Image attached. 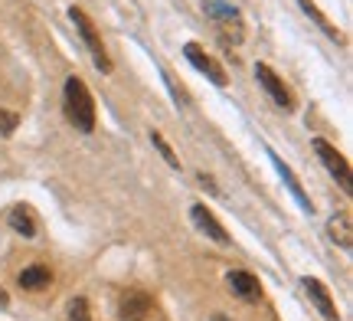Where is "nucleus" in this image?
<instances>
[{"instance_id": "obj_18", "label": "nucleus", "mask_w": 353, "mask_h": 321, "mask_svg": "<svg viewBox=\"0 0 353 321\" xmlns=\"http://www.w3.org/2000/svg\"><path fill=\"white\" fill-rule=\"evenodd\" d=\"M164 82H167V89H170V95H174V102H176V105H183V108H187V105H190V95H187V89H183V86H176L174 79H170V72H164Z\"/></svg>"}, {"instance_id": "obj_16", "label": "nucleus", "mask_w": 353, "mask_h": 321, "mask_svg": "<svg viewBox=\"0 0 353 321\" xmlns=\"http://www.w3.org/2000/svg\"><path fill=\"white\" fill-rule=\"evenodd\" d=\"M151 142H154V148L161 151V157H164L167 164H170V167H176V171H180V157L174 155V148L167 144V138H164V135H161V131H151Z\"/></svg>"}, {"instance_id": "obj_11", "label": "nucleus", "mask_w": 353, "mask_h": 321, "mask_svg": "<svg viewBox=\"0 0 353 321\" xmlns=\"http://www.w3.org/2000/svg\"><path fill=\"white\" fill-rule=\"evenodd\" d=\"M301 285H304V292L311 295L314 309L321 311L324 318H327V321H341V311H337V305H334V298H330V292H327V285L321 282V279H311V275H304Z\"/></svg>"}, {"instance_id": "obj_19", "label": "nucleus", "mask_w": 353, "mask_h": 321, "mask_svg": "<svg viewBox=\"0 0 353 321\" xmlns=\"http://www.w3.org/2000/svg\"><path fill=\"white\" fill-rule=\"evenodd\" d=\"M20 125V115L17 112H7V108H0V135H13Z\"/></svg>"}, {"instance_id": "obj_6", "label": "nucleus", "mask_w": 353, "mask_h": 321, "mask_svg": "<svg viewBox=\"0 0 353 321\" xmlns=\"http://www.w3.org/2000/svg\"><path fill=\"white\" fill-rule=\"evenodd\" d=\"M183 56L190 59V66H196V72H203V76L210 79L213 86H219V89H226L229 86V76H226V69L216 63L210 52L203 50L200 43H187V50H183Z\"/></svg>"}, {"instance_id": "obj_1", "label": "nucleus", "mask_w": 353, "mask_h": 321, "mask_svg": "<svg viewBox=\"0 0 353 321\" xmlns=\"http://www.w3.org/2000/svg\"><path fill=\"white\" fill-rule=\"evenodd\" d=\"M63 112L76 131H82V135H92V131H95V99H92V92H88L85 79H79V76L65 79Z\"/></svg>"}, {"instance_id": "obj_8", "label": "nucleus", "mask_w": 353, "mask_h": 321, "mask_svg": "<svg viewBox=\"0 0 353 321\" xmlns=\"http://www.w3.org/2000/svg\"><path fill=\"white\" fill-rule=\"evenodd\" d=\"M268 161H272V167L278 171V177H281V184H285V187L291 191V197H294V204L301 206L304 213H314V204L307 200V193H304V187H301V180L294 177V171H291V167L285 164V161H281V157H278L275 151H272V148H268Z\"/></svg>"}, {"instance_id": "obj_12", "label": "nucleus", "mask_w": 353, "mask_h": 321, "mask_svg": "<svg viewBox=\"0 0 353 321\" xmlns=\"http://www.w3.org/2000/svg\"><path fill=\"white\" fill-rule=\"evenodd\" d=\"M7 223H10L13 233H20L23 240H33L39 233V223H37V213L30 210L26 204H17L10 206V213H7Z\"/></svg>"}, {"instance_id": "obj_7", "label": "nucleus", "mask_w": 353, "mask_h": 321, "mask_svg": "<svg viewBox=\"0 0 353 321\" xmlns=\"http://www.w3.org/2000/svg\"><path fill=\"white\" fill-rule=\"evenodd\" d=\"M190 220H193V226H196L206 240H213V243H219V246L232 243V236L226 233V226L216 220V213L206 204H193V206H190Z\"/></svg>"}, {"instance_id": "obj_17", "label": "nucleus", "mask_w": 353, "mask_h": 321, "mask_svg": "<svg viewBox=\"0 0 353 321\" xmlns=\"http://www.w3.org/2000/svg\"><path fill=\"white\" fill-rule=\"evenodd\" d=\"M69 321H92V309H88V298L76 295L69 302Z\"/></svg>"}, {"instance_id": "obj_4", "label": "nucleus", "mask_w": 353, "mask_h": 321, "mask_svg": "<svg viewBox=\"0 0 353 321\" xmlns=\"http://www.w3.org/2000/svg\"><path fill=\"white\" fill-rule=\"evenodd\" d=\"M69 17H72L76 30L82 33V43H85V50L92 52L95 66H99L101 72H112V59H108V50H105V43H101V37H99V30H95V23H92V20L85 17V10L72 7V10H69Z\"/></svg>"}, {"instance_id": "obj_3", "label": "nucleus", "mask_w": 353, "mask_h": 321, "mask_svg": "<svg viewBox=\"0 0 353 321\" xmlns=\"http://www.w3.org/2000/svg\"><path fill=\"white\" fill-rule=\"evenodd\" d=\"M314 151H317V157H321V164L327 167V174L334 180H337V184H341V191L347 193V197H350L353 193V174H350V161H347V157L341 155V151H337V148H334V144L327 142V138H314Z\"/></svg>"}, {"instance_id": "obj_5", "label": "nucleus", "mask_w": 353, "mask_h": 321, "mask_svg": "<svg viewBox=\"0 0 353 321\" xmlns=\"http://www.w3.org/2000/svg\"><path fill=\"white\" fill-rule=\"evenodd\" d=\"M255 79H259V86L268 92V99H272L278 108L294 112V95H291V89L285 86V79L278 76L272 66H268V63H255Z\"/></svg>"}, {"instance_id": "obj_9", "label": "nucleus", "mask_w": 353, "mask_h": 321, "mask_svg": "<svg viewBox=\"0 0 353 321\" xmlns=\"http://www.w3.org/2000/svg\"><path fill=\"white\" fill-rule=\"evenodd\" d=\"M151 309H154L151 295L141 292V289H131V292H125L121 302H118V318L121 321H144L151 315Z\"/></svg>"}, {"instance_id": "obj_10", "label": "nucleus", "mask_w": 353, "mask_h": 321, "mask_svg": "<svg viewBox=\"0 0 353 321\" xmlns=\"http://www.w3.org/2000/svg\"><path fill=\"white\" fill-rule=\"evenodd\" d=\"M226 282L242 302H249V305L262 302V285H259V275H252V272L232 269V272H226Z\"/></svg>"}, {"instance_id": "obj_2", "label": "nucleus", "mask_w": 353, "mask_h": 321, "mask_svg": "<svg viewBox=\"0 0 353 321\" xmlns=\"http://www.w3.org/2000/svg\"><path fill=\"white\" fill-rule=\"evenodd\" d=\"M203 7H206V13H210V20L216 23L223 43L239 46L242 39H245V26H242L239 10H236L232 3H223V0H203Z\"/></svg>"}, {"instance_id": "obj_15", "label": "nucleus", "mask_w": 353, "mask_h": 321, "mask_svg": "<svg viewBox=\"0 0 353 321\" xmlns=\"http://www.w3.org/2000/svg\"><path fill=\"white\" fill-rule=\"evenodd\" d=\"M298 3H301V10L307 13V17H311V20H314V23L321 26V30H324V33H327V37L334 39V43H347V39H343V33H341V30H337L334 23H330L324 13H321V7H317L314 0H298Z\"/></svg>"}, {"instance_id": "obj_13", "label": "nucleus", "mask_w": 353, "mask_h": 321, "mask_svg": "<svg viewBox=\"0 0 353 321\" xmlns=\"http://www.w3.org/2000/svg\"><path fill=\"white\" fill-rule=\"evenodd\" d=\"M327 236L337 246H341V249H347V253H350V249H353V223H350V213H334V217L327 220Z\"/></svg>"}, {"instance_id": "obj_20", "label": "nucleus", "mask_w": 353, "mask_h": 321, "mask_svg": "<svg viewBox=\"0 0 353 321\" xmlns=\"http://www.w3.org/2000/svg\"><path fill=\"white\" fill-rule=\"evenodd\" d=\"M0 309H10V295H7V289L0 285Z\"/></svg>"}, {"instance_id": "obj_14", "label": "nucleus", "mask_w": 353, "mask_h": 321, "mask_svg": "<svg viewBox=\"0 0 353 321\" xmlns=\"http://www.w3.org/2000/svg\"><path fill=\"white\" fill-rule=\"evenodd\" d=\"M17 282H20L23 292H43V289H50L52 285V272L46 269V266H26Z\"/></svg>"}, {"instance_id": "obj_21", "label": "nucleus", "mask_w": 353, "mask_h": 321, "mask_svg": "<svg viewBox=\"0 0 353 321\" xmlns=\"http://www.w3.org/2000/svg\"><path fill=\"white\" fill-rule=\"evenodd\" d=\"M213 321H232V318H226V315H213Z\"/></svg>"}]
</instances>
